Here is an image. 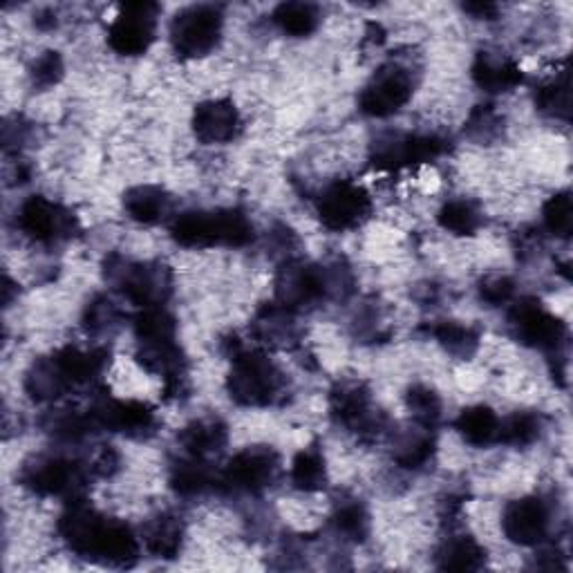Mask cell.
I'll return each instance as SVG.
<instances>
[{"instance_id": "cell-4", "label": "cell", "mask_w": 573, "mask_h": 573, "mask_svg": "<svg viewBox=\"0 0 573 573\" xmlns=\"http://www.w3.org/2000/svg\"><path fill=\"white\" fill-rule=\"evenodd\" d=\"M170 236L188 249L247 247L253 240V225L240 209L186 211L170 222Z\"/></svg>"}, {"instance_id": "cell-43", "label": "cell", "mask_w": 573, "mask_h": 573, "mask_svg": "<svg viewBox=\"0 0 573 573\" xmlns=\"http://www.w3.org/2000/svg\"><path fill=\"white\" fill-rule=\"evenodd\" d=\"M90 468H92V475L111 477V475H115V470L119 468V455H117L111 446H106V448L97 455V459H94V461L90 463Z\"/></svg>"}, {"instance_id": "cell-41", "label": "cell", "mask_w": 573, "mask_h": 573, "mask_svg": "<svg viewBox=\"0 0 573 573\" xmlns=\"http://www.w3.org/2000/svg\"><path fill=\"white\" fill-rule=\"evenodd\" d=\"M480 296L491 308L507 305L515 296V282L509 275H489L480 282Z\"/></svg>"}, {"instance_id": "cell-22", "label": "cell", "mask_w": 573, "mask_h": 573, "mask_svg": "<svg viewBox=\"0 0 573 573\" xmlns=\"http://www.w3.org/2000/svg\"><path fill=\"white\" fill-rule=\"evenodd\" d=\"M229 433L225 421L218 417H205L194 424H188L179 433V446L188 457H200L209 459L211 455L220 452L227 446Z\"/></svg>"}, {"instance_id": "cell-42", "label": "cell", "mask_w": 573, "mask_h": 573, "mask_svg": "<svg viewBox=\"0 0 573 573\" xmlns=\"http://www.w3.org/2000/svg\"><path fill=\"white\" fill-rule=\"evenodd\" d=\"M466 131L472 139H491L500 131V117H498L496 108L493 106H477L470 113Z\"/></svg>"}, {"instance_id": "cell-39", "label": "cell", "mask_w": 573, "mask_h": 573, "mask_svg": "<svg viewBox=\"0 0 573 573\" xmlns=\"http://www.w3.org/2000/svg\"><path fill=\"white\" fill-rule=\"evenodd\" d=\"M406 406L410 415L415 417L417 426L433 430L441 421V399L439 395L428 386H413L406 395Z\"/></svg>"}, {"instance_id": "cell-36", "label": "cell", "mask_w": 573, "mask_h": 573, "mask_svg": "<svg viewBox=\"0 0 573 573\" xmlns=\"http://www.w3.org/2000/svg\"><path fill=\"white\" fill-rule=\"evenodd\" d=\"M421 428V426H419ZM435 455V437L428 428H421L417 433L406 435L395 452V459L402 468H424Z\"/></svg>"}, {"instance_id": "cell-38", "label": "cell", "mask_w": 573, "mask_h": 573, "mask_svg": "<svg viewBox=\"0 0 573 573\" xmlns=\"http://www.w3.org/2000/svg\"><path fill=\"white\" fill-rule=\"evenodd\" d=\"M119 323H122V312L108 296H97L87 303L83 314V327L87 330V334L92 336L113 334L119 327Z\"/></svg>"}, {"instance_id": "cell-23", "label": "cell", "mask_w": 573, "mask_h": 573, "mask_svg": "<svg viewBox=\"0 0 573 573\" xmlns=\"http://www.w3.org/2000/svg\"><path fill=\"white\" fill-rule=\"evenodd\" d=\"M124 209L139 225H159L170 216L173 200L162 186L142 184L124 196Z\"/></svg>"}, {"instance_id": "cell-9", "label": "cell", "mask_w": 573, "mask_h": 573, "mask_svg": "<svg viewBox=\"0 0 573 573\" xmlns=\"http://www.w3.org/2000/svg\"><path fill=\"white\" fill-rule=\"evenodd\" d=\"M225 14L220 6H188L170 23L173 50L184 59L211 54L222 37Z\"/></svg>"}, {"instance_id": "cell-2", "label": "cell", "mask_w": 573, "mask_h": 573, "mask_svg": "<svg viewBox=\"0 0 573 573\" xmlns=\"http://www.w3.org/2000/svg\"><path fill=\"white\" fill-rule=\"evenodd\" d=\"M111 361V352L106 347H63L54 354L39 358L28 376L25 390L39 404H52L70 395L81 386H90L97 381Z\"/></svg>"}, {"instance_id": "cell-14", "label": "cell", "mask_w": 573, "mask_h": 573, "mask_svg": "<svg viewBox=\"0 0 573 573\" xmlns=\"http://www.w3.org/2000/svg\"><path fill=\"white\" fill-rule=\"evenodd\" d=\"M509 323L515 338L533 350L560 354L566 343V325L535 299L518 301L509 312Z\"/></svg>"}, {"instance_id": "cell-12", "label": "cell", "mask_w": 573, "mask_h": 573, "mask_svg": "<svg viewBox=\"0 0 573 573\" xmlns=\"http://www.w3.org/2000/svg\"><path fill=\"white\" fill-rule=\"evenodd\" d=\"M330 415L332 419L356 433L361 439H374L384 430V415L374 413L372 395L363 381H341L330 393Z\"/></svg>"}, {"instance_id": "cell-25", "label": "cell", "mask_w": 573, "mask_h": 573, "mask_svg": "<svg viewBox=\"0 0 573 573\" xmlns=\"http://www.w3.org/2000/svg\"><path fill=\"white\" fill-rule=\"evenodd\" d=\"M485 564L487 549L472 535H452L437 553V566L444 571H477Z\"/></svg>"}, {"instance_id": "cell-32", "label": "cell", "mask_w": 573, "mask_h": 573, "mask_svg": "<svg viewBox=\"0 0 573 573\" xmlns=\"http://www.w3.org/2000/svg\"><path fill=\"white\" fill-rule=\"evenodd\" d=\"M437 222L452 236H472L482 227V213L468 200H450L439 209Z\"/></svg>"}, {"instance_id": "cell-44", "label": "cell", "mask_w": 573, "mask_h": 573, "mask_svg": "<svg viewBox=\"0 0 573 573\" xmlns=\"http://www.w3.org/2000/svg\"><path fill=\"white\" fill-rule=\"evenodd\" d=\"M463 12H468L475 19L493 21L498 17V6H493V3H466Z\"/></svg>"}, {"instance_id": "cell-24", "label": "cell", "mask_w": 573, "mask_h": 573, "mask_svg": "<svg viewBox=\"0 0 573 573\" xmlns=\"http://www.w3.org/2000/svg\"><path fill=\"white\" fill-rule=\"evenodd\" d=\"M455 428L466 444L485 448L498 444L500 417L489 406H470L459 413V417L455 419Z\"/></svg>"}, {"instance_id": "cell-26", "label": "cell", "mask_w": 573, "mask_h": 573, "mask_svg": "<svg viewBox=\"0 0 573 573\" xmlns=\"http://www.w3.org/2000/svg\"><path fill=\"white\" fill-rule=\"evenodd\" d=\"M292 316L294 314L290 310L280 308L278 303H271L258 312L253 323V334L260 338V343L275 345V347H290L299 334Z\"/></svg>"}, {"instance_id": "cell-17", "label": "cell", "mask_w": 573, "mask_h": 573, "mask_svg": "<svg viewBox=\"0 0 573 573\" xmlns=\"http://www.w3.org/2000/svg\"><path fill=\"white\" fill-rule=\"evenodd\" d=\"M157 3H126L108 28V45L122 56L148 52L157 32Z\"/></svg>"}, {"instance_id": "cell-6", "label": "cell", "mask_w": 573, "mask_h": 573, "mask_svg": "<svg viewBox=\"0 0 573 573\" xmlns=\"http://www.w3.org/2000/svg\"><path fill=\"white\" fill-rule=\"evenodd\" d=\"M106 280L139 310L164 308L173 294V273L162 262H135L113 253L104 262Z\"/></svg>"}, {"instance_id": "cell-31", "label": "cell", "mask_w": 573, "mask_h": 573, "mask_svg": "<svg viewBox=\"0 0 573 573\" xmlns=\"http://www.w3.org/2000/svg\"><path fill=\"white\" fill-rule=\"evenodd\" d=\"M135 336L139 345L177 341V323L164 308H148L135 316Z\"/></svg>"}, {"instance_id": "cell-40", "label": "cell", "mask_w": 573, "mask_h": 573, "mask_svg": "<svg viewBox=\"0 0 573 573\" xmlns=\"http://www.w3.org/2000/svg\"><path fill=\"white\" fill-rule=\"evenodd\" d=\"M65 74V65H63V59L59 52L54 50H48L43 52L41 56H37L30 65V76H32V83L41 90H48V87H54L59 85V81L63 79Z\"/></svg>"}, {"instance_id": "cell-8", "label": "cell", "mask_w": 573, "mask_h": 573, "mask_svg": "<svg viewBox=\"0 0 573 573\" xmlns=\"http://www.w3.org/2000/svg\"><path fill=\"white\" fill-rule=\"evenodd\" d=\"M448 142L435 133H390L378 137L369 153V164L381 173H395L439 159Z\"/></svg>"}, {"instance_id": "cell-1", "label": "cell", "mask_w": 573, "mask_h": 573, "mask_svg": "<svg viewBox=\"0 0 573 573\" xmlns=\"http://www.w3.org/2000/svg\"><path fill=\"white\" fill-rule=\"evenodd\" d=\"M59 533L79 558L104 566L128 569L137 564L142 553L139 538L126 522L100 513L85 500L67 502L59 518Z\"/></svg>"}, {"instance_id": "cell-20", "label": "cell", "mask_w": 573, "mask_h": 573, "mask_svg": "<svg viewBox=\"0 0 573 573\" xmlns=\"http://www.w3.org/2000/svg\"><path fill=\"white\" fill-rule=\"evenodd\" d=\"M470 76L477 87L491 94H504L524 83L522 67L511 56H502L498 52L477 54L470 67Z\"/></svg>"}, {"instance_id": "cell-34", "label": "cell", "mask_w": 573, "mask_h": 573, "mask_svg": "<svg viewBox=\"0 0 573 573\" xmlns=\"http://www.w3.org/2000/svg\"><path fill=\"white\" fill-rule=\"evenodd\" d=\"M542 433V419L533 413H515L507 419H500L498 444L504 446H531Z\"/></svg>"}, {"instance_id": "cell-29", "label": "cell", "mask_w": 573, "mask_h": 573, "mask_svg": "<svg viewBox=\"0 0 573 573\" xmlns=\"http://www.w3.org/2000/svg\"><path fill=\"white\" fill-rule=\"evenodd\" d=\"M292 485L299 491L316 493L327 485V466L325 457L316 446L303 448L292 461Z\"/></svg>"}, {"instance_id": "cell-3", "label": "cell", "mask_w": 573, "mask_h": 573, "mask_svg": "<svg viewBox=\"0 0 573 573\" xmlns=\"http://www.w3.org/2000/svg\"><path fill=\"white\" fill-rule=\"evenodd\" d=\"M350 275L343 267H321L303 260H284L275 273V303L301 312L330 296L350 294Z\"/></svg>"}, {"instance_id": "cell-7", "label": "cell", "mask_w": 573, "mask_h": 573, "mask_svg": "<svg viewBox=\"0 0 573 573\" xmlns=\"http://www.w3.org/2000/svg\"><path fill=\"white\" fill-rule=\"evenodd\" d=\"M92 468L61 455H39L21 470V485L41 498H61L65 502L83 500Z\"/></svg>"}, {"instance_id": "cell-16", "label": "cell", "mask_w": 573, "mask_h": 573, "mask_svg": "<svg viewBox=\"0 0 573 573\" xmlns=\"http://www.w3.org/2000/svg\"><path fill=\"white\" fill-rule=\"evenodd\" d=\"M17 227L28 238H32L34 242H41V244H54V242L70 240L79 231L76 216L70 209H65L43 196H32L21 205V209L17 213Z\"/></svg>"}, {"instance_id": "cell-27", "label": "cell", "mask_w": 573, "mask_h": 573, "mask_svg": "<svg viewBox=\"0 0 573 573\" xmlns=\"http://www.w3.org/2000/svg\"><path fill=\"white\" fill-rule=\"evenodd\" d=\"M181 538H184V527L170 513L157 515L144 529V546H146V551L150 555L164 558V560L177 558V553L181 549Z\"/></svg>"}, {"instance_id": "cell-28", "label": "cell", "mask_w": 573, "mask_h": 573, "mask_svg": "<svg viewBox=\"0 0 573 573\" xmlns=\"http://www.w3.org/2000/svg\"><path fill=\"white\" fill-rule=\"evenodd\" d=\"M273 23L284 34L305 39L319 30L321 10L312 3H280L273 10Z\"/></svg>"}, {"instance_id": "cell-33", "label": "cell", "mask_w": 573, "mask_h": 573, "mask_svg": "<svg viewBox=\"0 0 573 573\" xmlns=\"http://www.w3.org/2000/svg\"><path fill=\"white\" fill-rule=\"evenodd\" d=\"M535 106L542 115L569 119V74L562 70L535 90Z\"/></svg>"}, {"instance_id": "cell-35", "label": "cell", "mask_w": 573, "mask_h": 573, "mask_svg": "<svg viewBox=\"0 0 573 573\" xmlns=\"http://www.w3.org/2000/svg\"><path fill=\"white\" fill-rule=\"evenodd\" d=\"M332 527L345 540L363 542L369 535V513L356 500L343 502L336 507V511L332 515Z\"/></svg>"}, {"instance_id": "cell-11", "label": "cell", "mask_w": 573, "mask_h": 573, "mask_svg": "<svg viewBox=\"0 0 573 573\" xmlns=\"http://www.w3.org/2000/svg\"><path fill=\"white\" fill-rule=\"evenodd\" d=\"M280 459L269 446H249L220 470V489L231 493H262L278 477Z\"/></svg>"}, {"instance_id": "cell-19", "label": "cell", "mask_w": 573, "mask_h": 573, "mask_svg": "<svg viewBox=\"0 0 573 573\" xmlns=\"http://www.w3.org/2000/svg\"><path fill=\"white\" fill-rule=\"evenodd\" d=\"M240 128V113L229 100L202 102L194 113V133L207 146L233 142Z\"/></svg>"}, {"instance_id": "cell-10", "label": "cell", "mask_w": 573, "mask_h": 573, "mask_svg": "<svg viewBox=\"0 0 573 573\" xmlns=\"http://www.w3.org/2000/svg\"><path fill=\"white\" fill-rule=\"evenodd\" d=\"M415 92L413 72L399 63H386L378 67L358 97V108L363 115L384 119L399 113Z\"/></svg>"}, {"instance_id": "cell-21", "label": "cell", "mask_w": 573, "mask_h": 573, "mask_svg": "<svg viewBox=\"0 0 573 573\" xmlns=\"http://www.w3.org/2000/svg\"><path fill=\"white\" fill-rule=\"evenodd\" d=\"M170 487L177 496L194 498L220 489V472L211 468L209 459L188 457L177 461L170 470Z\"/></svg>"}, {"instance_id": "cell-13", "label": "cell", "mask_w": 573, "mask_h": 573, "mask_svg": "<svg viewBox=\"0 0 573 573\" xmlns=\"http://www.w3.org/2000/svg\"><path fill=\"white\" fill-rule=\"evenodd\" d=\"M319 218L330 231H350L361 227L372 213V198L367 190L350 179H338L330 184L319 202Z\"/></svg>"}, {"instance_id": "cell-30", "label": "cell", "mask_w": 573, "mask_h": 573, "mask_svg": "<svg viewBox=\"0 0 573 573\" xmlns=\"http://www.w3.org/2000/svg\"><path fill=\"white\" fill-rule=\"evenodd\" d=\"M430 336L450 354L459 358H470L480 347V334L459 321H439L428 327Z\"/></svg>"}, {"instance_id": "cell-5", "label": "cell", "mask_w": 573, "mask_h": 573, "mask_svg": "<svg viewBox=\"0 0 573 573\" xmlns=\"http://www.w3.org/2000/svg\"><path fill=\"white\" fill-rule=\"evenodd\" d=\"M286 381L278 365L262 352L236 347L227 376V390L238 406L269 408L284 395Z\"/></svg>"}, {"instance_id": "cell-37", "label": "cell", "mask_w": 573, "mask_h": 573, "mask_svg": "<svg viewBox=\"0 0 573 573\" xmlns=\"http://www.w3.org/2000/svg\"><path fill=\"white\" fill-rule=\"evenodd\" d=\"M542 225L555 238L566 240L571 236V231H573V202H571L569 190H560V194L551 196L544 202Z\"/></svg>"}, {"instance_id": "cell-18", "label": "cell", "mask_w": 573, "mask_h": 573, "mask_svg": "<svg viewBox=\"0 0 573 573\" xmlns=\"http://www.w3.org/2000/svg\"><path fill=\"white\" fill-rule=\"evenodd\" d=\"M504 535L520 546H538L549 533V509L540 498H520L502 513Z\"/></svg>"}, {"instance_id": "cell-15", "label": "cell", "mask_w": 573, "mask_h": 573, "mask_svg": "<svg viewBox=\"0 0 573 573\" xmlns=\"http://www.w3.org/2000/svg\"><path fill=\"white\" fill-rule=\"evenodd\" d=\"M87 408L100 433L106 430V433L142 439L155 433V426H157L155 410L148 404L135 402V399H115L104 390H100V395L92 397V404Z\"/></svg>"}]
</instances>
